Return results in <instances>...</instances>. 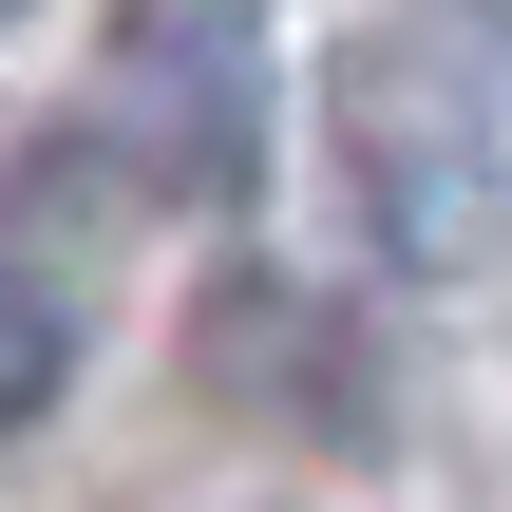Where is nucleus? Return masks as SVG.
Returning <instances> with one entry per match:
<instances>
[{"label":"nucleus","instance_id":"nucleus-1","mask_svg":"<svg viewBox=\"0 0 512 512\" xmlns=\"http://www.w3.org/2000/svg\"><path fill=\"white\" fill-rule=\"evenodd\" d=\"M57 380H76V323H57V285H38V266H0V437H38V418H57Z\"/></svg>","mask_w":512,"mask_h":512},{"label":"nucleus","instance_id":"nucleus-2","mask_svg":"<svg viewBox=\"0 0 512 512\" xmlns=\"http://www.w3.org/2000/svg\"><path fill=\"white\" fill-rule=\"evenodd\" d=\"M0 19H19V0H0Z\"/></svg>","mask_w":512,"mask_h":512}]
</instances>
